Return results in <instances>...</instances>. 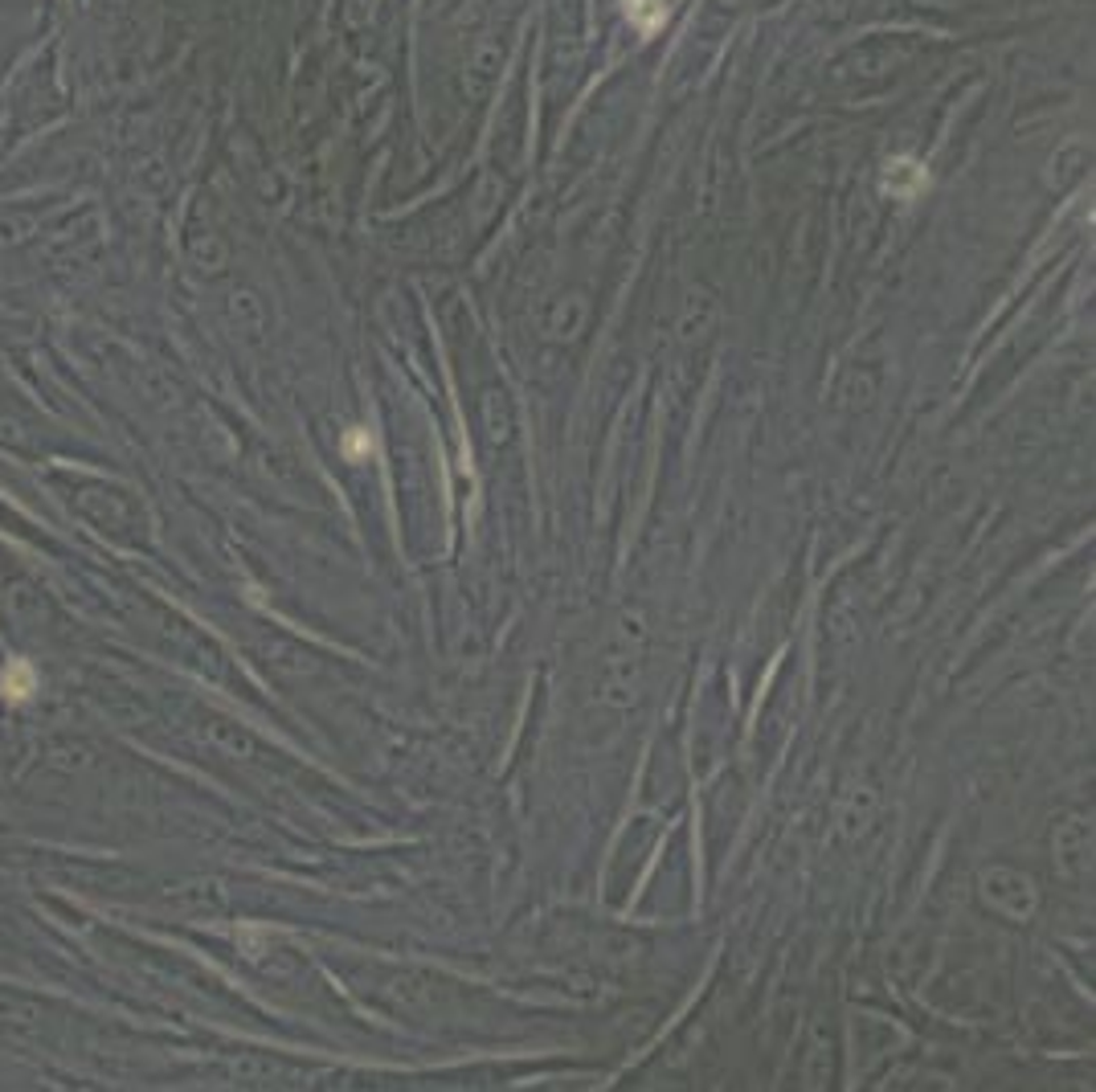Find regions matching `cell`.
<instances>
[{
  "label": "cell",
  "instance_id": "obj_1",
  "mask_svg": "<svg viewBox=\"0 0 1096 1092\" xmlns=\"http://www.w3.org/2000/svg\"><path fill=\"white\" fill-rule=\"evenodd\" d=\"M626 16H631L643 33H651L655 25L667 21V8H663V0H626Z\"/></svg>",
  "mask_w": 1096,
  "mask_h": 1092
},
{
  "label": "cell",
  "instance_id": "obj_2",
  "mask_svg": "<svg viewBox=\"0 0 1096 1092\" xmlns=\"http://www.w3.org/2000/svg\"><path fill=\"white\" fill-rule=\"evenodd\" d=\"M33 688H37V684H33V668H29V663H12V668L4 672V696H8V700H25Z\"/></svg>",
  "mask_w": 1096,
  "mask_h": 1092
}]
</instances>
